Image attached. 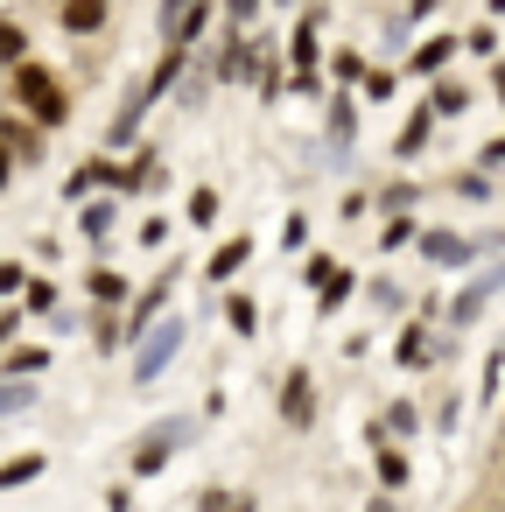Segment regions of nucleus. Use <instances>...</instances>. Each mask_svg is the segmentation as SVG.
Here are the masks:
<instances>
[{"label":"nucleus","mask_w":505,"mask_h":512,"mask_svg":"<svg viewBox=\"0 0 505 512\" xmlns=\"http://www.w3.org/2000/svg\"><path fill=\"white\" fill-rule=\"evenodd\" d=\"M15 330H22V309H0V351L15 344Z\"/></svg>","instance_id":"nucleus-43"},{"label":"nucleus","mask_w":505,"mask_h":512,"mask_svg":"<svg viewBox=\"0 0 505 512\" xmlns=\"http://www.w3.org/2000/svg\"><path fill=\"white\" fill-rule=\"evenodd\" d=\"M414 232H421V225H414L407 211H393V218L379 225V253H400V246H414Z\"/></svg>","instance_id":"nucleus-28"},{"label":"nucleus","mask_w":505,"mask_h":512,"mask_svg":"<svg viewBox=\"0 0 505 512\" xmlns=\"http://www.w3.org/2000/svg\"><path fill=\"white\" fill-rule=\"evenodd\" d=\"M148 106H155V99H148V85H134V92H127V106H120V113H113V127H106V148H134V141H141Z\"/></svg>","instance_id":"nucleus-10"},{"label":"nucleus","mask_w":505,"mask_h":512,"mask_svg":"<svg viewBox=\"0 0 505 512\" xmlns=\"http://www.w3.org/2000/svg\"><path fill=\"white\" fill-rule=\"evenodd\" d=\"M225 323H232V337H253L260 330V302L253 295H225Z\"/></svg>","instance_id":"nucleus-26"},{"label":"nucleus","mask_w":505,"mask_h":512,"mask_svg":"<svg viewBox=\"0 0 505 512\" xmlns=\"http://www.w3.org/2000/svg\"><path fill=\"white\" fill-rule=\"evenodd\" d=\"M491 92H498V99H505V71H491Z\"/></svg>","instance_id":"nucleus-47"},{"label":"nucleus","mask_w":505,"mask_h":512,"mask_svg":"<svg viewBox=\"0 0 505 512\" xmlns=\"http://www.w3.org/2000/svg\"><path fill=\"white\" fill-rule=\"evenodd\" d=\"M92 190H127V169H120L113 155H92L85 169L64 176V197H92Z\"/></svg>","instance_id":"nucleus-6"},{"label":"nucleus","mask_w":505,"mask_h":512,"mask_svg":"<svg viewBox=\"0 0 505 512\" xmlns=\"http://www.w3.org/2000/svg\"><path fill=\"white\" fill-rule=\"evenodd\" d=\"M246 260H253V239L239 232V239H225V246L211 253V267H204V281H232V274H239Z\"/></svg>","instance_id":"nucleus-18"},{"label":"nucleus","mask_w":505,"mask_h":512,"mask_svg":"<svg viewBox=\"0 0 505 512\" xmlns=\"http://www.w3.org/2000/svg\"><path fill=\"white\" fill-rule=\"evenodd\" d=\"M414 246L428 253V267H470V260H477V246H470L463 232H442V225H435V232H414Z\"/></svg>","instance_id":"nucleus-7"},{"label":"nucleus","mask_w":505,"mask_h":512,"mask_svg":"<svg viewBox=\"0 0 505 512\" xmlns=\"http://www.w3.org/2000/svg\"><path fill=\"white\" fill-rule=\"evenodd\" d=\"M141 246H169V218H148L141 225Z\"/></svg>","instance_id":"nucleus-42"},{"label":"nucleus","mask_w":505,"mask_h":512,"mask_svg":"<svg viewBox=\"0 0 505 512\" xmlns=\"http://www.w3.org/2000/svg\"><path fill=\"white\" fill-rule=\"evenodd\" d=\"M190 8H197V0H162V8H155V22H162V43L176 36V22H183Z\"/></svg>","instance_id":"nucleus-34"},{"label":"nucleus","mask_w":505,"mask_h":512,"mask_svg":"<svg viewBox=\"0 0 505 512\" xmlns=\"http://www.w3.org/2000/svg\"><path fill=\"white\" fill-rule=\"evenodd\" d=\"M477 162H484V169H498V162H505V141H491V148H484Z\"/></svg>","instance_id":"nucleus-46"},{"label":"nucleus","mask_w":505,"mask_h":512,"mask_svg":"<svg viewBox=\"0 0 505 512\" xmlns=\"http://www.w3.org/2000/svg\"><path fill=\"white\" fill-rule=\"evenodd\" d=\"M0 372H15V379H43V372H50V344H8V351H0Z\"/></svg>","instance_id":"nucleus-16"},{"label":"nucleus","mask_w":505,"mask_h":512,"mask_svg":"<svg viewBox=\"0 0 505 512\" xmlns=\"http://www.w3.org/2000/svg\"><path fill=\"white\" fill-rule=\"evenodd\" d=\"M162 309H169V274H162L148 295H134V302H127V323H120V337H127V344H141V337H148V323H155Z\"/></svg>","instance_id":"nucleus-11"},{"label":"nucleus","mask_w":505,"mask_h":512,"mask_svg":"<svg viewBox=\"0 0 505 512\" xmlns=\"http://www.w3.org/2000/svg\"><path fill=\"white\" fill-rule=\"evenodd\" d=\"M414 197H421V190H414V183H393V190H386V197H379V204H386V211H414Z\"/></svg>","instance_id":"nucleus-38"},{"label":"nucleus","mask_w":505,"mask_h":512,"mask_svg":"<svg viewBox=\"0 0 505 512\" xmlns=\"http://www.w3.org/2000/svg\"><path fill=\"white\" fill-rule=\"evenodd\" d=\"M281 246L302 253V246H309V218H288V225H281Z\"/></svg>","instance_id":"nucleus-39"},{"label":"nucleus","mask_w":505,"mask_h":512,"mask_svg":"<svg viewBox=\"0 0 505 512\" xmlns=\"http://www.w3.org/2000/svg\"><path fill=\"white\" fill-rule=\"evenodd\" d=\"M428 127H435V113H428V106H414V113H407V127H400V155H421V148H428Z\"/></svg>","instance_id":"nucleus-27"},{"label":"nucleus","mask_w":505,"mask_h":512,"mask_svg":"<svg viewBox=\"0 0 505 512\" xmlns=\"http://www.w3.org/2000/svg\"><path fill=\"white\" fill-rule=\"evenodd\" d=\"M498 288H505V267H491V274H470V288L449 302V330H470V323L491 309V295H498Z\"/></svg>","instance_id":"nucleus-4"},{"label":"nucleus","mask_w":505,"mask_h":512,"mask_svg":"<svg viewBox=\"0 0 505 512\" xmlns=\"http://www.w3.org/2000/svg\"><path fill=\"white\" fill-rule=\"evenodd\" d=\"M50 8H57V0H50Z\"/></svg>","instance_id":"nucleus-49"},{"label":"nucleus","mask_w":505,"mask_h":512,"mask_svg":"<svg viewBox=\"0 0 505 512\" xmlns=\"http://www.w3.org/2000/svg\"><path fill=\"white\" fill-rule=\"evenodd\" d=\"M260 57H267V43H253V36H232L211 78H218V85H246V78H260Z\"/></svg>","instance_id":"nucleus-5"},{"label":"nucleus","mask_w":505,"mask_h":512,"mask_svg":"<svg viewBox=\"0 0 505 512\" xmlns=\"http://www.w3.org/2000/svg\"><path fill=\"white\" fill-rule=\"evenodd\" d=\"M183 71H190V50H183V43H169V50H162V64L141 78V85H148V99H169V92L183 85Z\"/></svg>","instance_id":"nucleus-13"},{"label":"nucleus","mask_w":505,"mask_h":512,"mask_svg":"<svg viewBox=\"0 0 505 512\" xmlns=\"http://www.w3.org/2000/svg\"><path fill=\"white\" fill-rule=\"evenodd\" d=\"M414 428H421V414H414L407 400H393V407H386V435H414Z\"/></svg>","instance_id":"nucleus-33"},{"label":"nucleus","mask_w":505,"mask_h":512,"mask_svg":"<svg viewBox=\"0 0 505 512\" xmlns=\"http://www.w3.org/2000/svg\"><path fill=\"white\" fill-rule=\"evenodd\" d=\"M85 288H92V302H99V309H120V302H127V274H113V267H92V274H85Z\"/></svg>","instance_id":"nucleus-23"},{"label":"nucleus","mask_w":505,"mask_h":512,"mask_svg":"<svg viewBox=\"0 0 505 512\" xmlns=\"http://www.w3.org/2000/svg\"><path fill=\"white\" fill-rule=\"evenodd\" d=\"M428 351H435V344H428V330H421V323H407V330H400V344H393V358H400V365H428Z\"/></svg>","instance_id":"nucleus-29"},{"label":"nucleus","mask_w":505,"mask_h":512,"mask_svg":"<svg viewBox=\"0 0 505 512\" xmlns=\"http://www.w3.org/2000/svg\"><path fill=\"white\" fill-rule=\"evenodd\" d=\"M435 8H442V0H407V22H428Z\"/></svg>","instance_id":"nucleus-44"},{"label":"nucleus","mask_w":505,"mask_h":512,"mask_svg":"<svg viewBox=\"0 0 505 512\" xmlns=\"http://www.w3.org/2000/svg\"><path fill=\"white\" fill-rule=\"evenodd\" d=\"M463 50H470V57H491V50H498V36H491V29H470V36H463Z\"/></svg>","instance_id":"nucleus-40"},{"label":"nucleus","mask_w":505,"mask_h":512,"mask_svg":"<svg viewBox=\"0 0 505 512\" xmlns=\"http://www.w3.org/2000/svg\"><path fill=\"white\" fill-rule=\"evenodd\" d=\"M22 57H29V29L15 15H0V71H15Z\"/></svg>","instance_id":"nucleus-24"},{"label":"nucleus","mask_w":505,"mask_h":512,"mask_svg":"<svg viewBox=\"0 0 505 512\" xmlns=\"http://www.w3.org/2000/svg\"><path fill=\"white\" fill-rule=\"evenodd\" d=\"M36 379H15V372H0V421H15V414H29L36 407Z\"/></svg>","instance_id":"nucleus-20"},{"label":"nucleus","mask_w":505,"mask_h":512,"mask_svg":"<svg viewBox=\"0 0 505 512\" xmlns=\"http://www.w3.org/2000/svg\"><path fill=\"white\" fill-rule=\"evenodd\" d=\"M113 15V0H57V29L64 36H99Z\"/></svg>","instance_id":"nucleus-9"},{"label":"nucleus","mask_w":505,"mask_h":512,"mask_svg":"<svg viewBox=\"0 0 505 512\" xmlns=\"http://www.w3.org/2000/svg\"><path fill=\"white\" fill-rule=\"evenodd\" d=\"M190 225H197V232L218 225V190H190Z\"/></svg>","instance_id":"nucleus-31"},{"label":"nucleus","mask_w":505,"mask_h":512,"mask_svg":"<svg viewBox=\"0 0 505 512\" xmlns=\"http://www.w3.org/2000/svg\"><path fill=\"white\" fill-rule=\"evenodd\" d=\"M0 148H8L15 162H43V127L29 113H0Z\"/></svg>","instance_id":"nucleus-8"},{"label":"nucleus","mask_w":505,"mask_h":512,"mask_svg":"<svg viewBox=\"0 0 505 512\" xmlns=\"http://www.w3.org/2000/svg\"><path fill=\"white\" fill-rule=\"evenodd\" d=\"M15 169H22V162H15L8 148H0V190H8V183H15Z\"/></svg>","instance_id":"nucleus-45"},{"label":"nucleus","mask_w":505,"mask_h":512,"mask_svg":"<svg viewBox=\"0 0 505 512\" xmlns=\"http://www.w3.org/2000/svg\"><path fill=\"white\" fill-rule=\"evenodd\" d=\"M484 15H505V0H484Z\"/></svg>","instance_id":"nucleus-48"},{"label":"nucleus","mask_w":505,"mask_h":512,"mask_svg":"<svg viewBox=\"0 0 505 512\" xmlns=\"http://www.w3.org/2000/svg\"><path fill=\"white\" fill-rule=\"evenodd\" d=\"M428 113H435V120H463V113H470V92H463V85H449V78H435Z\"/></svg>","instance_id":"nucleus-22"},{"label":"nucleus","mask_w":505,"mask_h":512,"mask_svg":"<svg viewBox=\"0 0 505 512\" xmlns=\"http://www.w3.org/2000/svg\"><path fill=\"white\" fill-rule=\"evenodd\" d=\"M351 288H358V281H351V267H330V274L316 281V316H337V309L351 302Z\"/></svg>","instance_id":"nucleus-19"},{"label":"nucleus","mask_w":505,"mask_h":512,"mask_svg":"<svg viewBox=\"0 0 505 512\" xmlns=\"http://www.w3.org/2000/svg\"><path fill=\"white\" fill-rule=\"evenodd\" d=\"M29 288V267L22 260H0V295H22Z\"/></svg>","instance_id":"nucleus-35"},{"label":"nucleus","mask_w":505,"mask_h":512,"mask_svg":"<svg viewBox=\"0 0 505 512\" xmlns=\"http://www.w3.org/2000/svg\"><path fill=\"white\" fill-rule=\"evenodd\" d=\"M22 295H29V309H36V316H50V309H57V281H36V274H29V288H22Z\"/></svg>","instance_id":"nucleus-32"},{"label":"nucleus","mask_w":505,"mask_h":512,"mask_svg":"<svg viewBox=\"0 0 505 512\" xmlns=\"http://www.w3.org/2000/svg\"><path fill=\"white\" fill-rule=\"evenodd\" d=\"M8 92H15V113H29V120H36L43 134L71 127V92H64V78H57L50 64L22 57V64L8 71Z\"/></svg>","instance_id":"nucleus-1"},{"label":"nucleus","mask_w":505,"mask_h":512,"mask_svg":"<svg viewBox=\"0 0 505 512\" xmlns=\"http://www.w3.org/2000/svg\"><path fill=\"white\" fill-rule=\"evenodd\" d=\"M281 421H288V428H309V421H316V379H309V372H288V379H281Z\"/></svg>","instance_id":"nucleus-12"},{"label":"nucleus","mask_w":505,"mask_h":512,"mask_svg":"<svg viewBox=\"0 0 505 512\" xmlns=\"http://www.w3.org/2000/svg\"><path fill=\"white\" fill-rule=\"evenodd\" d=\"M323 134H330V148H351V134H358V99H351V92H337V99H330Z\"/></svg>","instance_id":"nucleus-17"},{"label":"nucleus","mask_w":505,"mask_h":512,"mask_svg":"<svg viewBox=\"0 0 505 512\" xmlns=\"http://www.w3.org/2000/svg\"><path fill=\"white\" fill-rule=\"evenodd\" d=\"M365 71H372V64H365L358 50H337V57H330V78H337V85H365Z\"/></svg>","instance_id":"nucleus-30"},{"label":"nucleus","mask_w":505,"mask_h":512,"mask_svg":"<svg viewBox=\"0 0 505 512\" xmlns=\"http://www.w3.org/2000/svg\"><path fill=\"white\" fill-rule=\"evenodd\" d=\"M36 477H43V449H22V456L0 463V491H22V484H36Z\"/></svg>","instance_id":"nucleus-21"},{"label":"nucleus","mask_w":505,"mask_h":512,"mask_svg":"<svg viewBox=\"0 0 505 512\" xmlns=\"http://www.w3.org/2000/svg\"><path fill=\"white\" fill-rule=\"evenodd\" d=\"M225 22H232V29H253V22H260V0H225Z\"/></svg>","instance_id":"nucleus-36"},{"label":"nucleus","mask_w":505,"mask_h":512,"mask_svg":"<svg viewBox=\"0 0 505 512\" xmlns=\"http://www.w3.org/2000/svg\"><path fill=\"white\" fill-rule=\"evenodd\" d=\"M330 267H337V260H330V253H309V260H302V281H309V288H316V281H323V274H330Z\"/></svg>","instance_id":"nucleus-41"},{"label":"nucleus","mask_w":505,"mask_h":512,"mask_svg":"<svg viewBox=\"0 0 505 512\" xmlns=\"http://www.w3.org/2000/svg\"><path fill=\"white\" fill-rule=\"evenodd\" d=\"M190 435H197V414H169V421H155V428L141 435V449H134V477L169 470V456H176V449H190Z\"/></svg>","instance_id":"nucleus-3"},{"label":"nucleus","mask_w":505,"mask_h":512,"mask_svg":"<svg viewBox=\"0 0 505 512\" xmlns=\"http://www.w3.org/2000/svg\"><path fill=\"white\" fill-rule=\"evenodd\" d=\"M456 50H463V43H456V36H428V43H421V50H414V57H407V71H414V78H442V71H449V57H456Z\"/></svg>","instance_id":"nucleus-15"},{"label":"nucleus","mask_w":505,"mask_h":512,"mask_svg":"<svg viewBox=\"0 0 505 512\" xmlns=\"http://www.w3.org/2000/svg\"><path fill=\"white\" fill-rule=\"evenodd\" d=\"M365 99H372V106L393 99V71H365Z\"/></svg>","instance_id":"nucleus-37"},{"label":"nucleus","mask_w":505,"mask_h":512,"mask_svg":"<svg viewBox=\"0 0 505 512\" xmlns=\"http://www.w3.org/2000/svg\"><path fill=\"white\" fill-rule=\"evenodd\" d=\"M183 344H190V323L162 309V316L148 323V337L134 344V386H155V379H162V372L183 358Z\"/></svg>","instance_id":"nucleus-2"},{"label":"nucleus","mask_w":505,"mask_h":512,"mask_svg":"<svg viewBox=\"0 0 505 512\" xmlns=\"http://www.w3.org/2000/svg\"><path fill=\"white\" fill-rule=\"evenodd\" d=\"M113 225H120V204H113V197H99V204L78 211V232H85V239H106Z\"/></svg>","instance_id":"nucleus-25"},{"label":"nucleus","mask_w":505,"mask_h":512,"mask_svg":"<svg viewBox=\"0 0 505 512\" xmlns=\"http://www.w3.org/2000/svg\"><path fill=\"white\" fill-rule=\"evenodd\" d=\"M372 470H379V484H386V491H400V484H407V456L393 449V435H386V421L372 428Z\"/></svg>","instance_id":"nucleus-14"}]
</instances>
